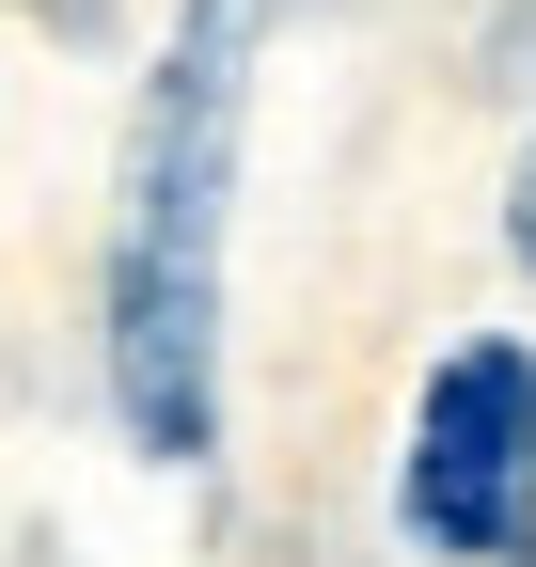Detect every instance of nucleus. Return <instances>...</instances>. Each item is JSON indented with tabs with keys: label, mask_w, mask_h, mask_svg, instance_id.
Returning a JSON list of instances; mask_svg holds the SVG:
<instances>
[{
	"label": "nucleus",
	"mask_w": 536,
	"mask_h": 567,
	"mask_svg": "<svg viewBox=\"0 0 536 567\" xmlns=\"http://www.w3.org/2000/svg\"><path fill=\"white\" fill-rule=\"evenodd\" d=\"M268 32V0H206L189 48L158 63L143 158H126V237H111V394L143 457L221 442V174H237V63Z\"/></svg>",
	"instance_id": "1"
},
{
	"label": "nucleus",
	"mask_w": 536,
	"mask_h": 567,
	"mask_svg": "<svg viewBox=\"0 0 536 567\" xmlns=\"http://www.w3.org/2000/svg\"><path fill=\"white\" fill-rule=\"evenodd\" d=\"M505 252L536 268V142H520V189H505Z\"/></svg>",
	"instance_id": "3"
},
{
	"label": "nucleus",
	"mask_w": 536,
	"mask_h": 567,
	"mask_svg": "<svg viewBox=\"0 0 536 567\" xmlns=\"http://www.w3.org/2000/svg\"><path fill=\"white\" fill-rule=\"evenodd\" d=\"M394 520L442 567H505L536 536V363L520 347H457L411 410V473H394Z\"/></svg>",
	"instance_id": "2"
}]
</instances>
